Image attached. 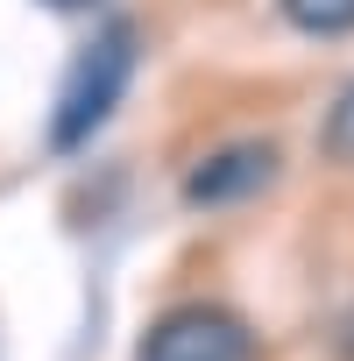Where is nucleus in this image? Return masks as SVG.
<instances>
[{
	"instance_id": "nucleus-1",
	"label": "nucleus",
	"mask_w": 354,
	"mask_h": 361,
	"mask_svg": "<svg viewBox=\"0 0 354 361\" xmlns=\"http://www.w3.org/2000/svg\"><path fill=\"white\" fill-rule=\"evenodd\" d=\"M128 78H135V29H128V22H106V29L71 57V71H64V85H57V106H50V149H57V156L85 149V142L121 114Z\"/></svg>"
},
{
	"instance_id": "nucleus-2",
	"label": "nucleus",
	"mask_w": 354,
	"mask_h": 361,
	"mask_svg": "<svg viewBox=\"0 0 354 361\" xmlns=\"http://www.w3.org/2000/svg\"><path fill=\"white\" fill-rule=\"evenodd\" d=\"M135 361H262V347H255V326L227 305H170L142 333Z\"/></svg>"
},
{
	"instance_id": "nucleus-3",
	"label": "nucleus",
	"mask_w": 354,
	"mask_h": 361,
	"mask_svg": "<svg viewBox=\"0 0 354 361\" xmlns=\"http://www.w3.org/2000/svg\"><path fill=\"white\" fill-rule=\"evenodd\" d=\"M276 185V142L262 135H241V142H220L206 149L192 170H185V199L199 213H227V206H248Z\"/></svg>"
},
{
	"instance_id": "nucleus-4",
	"label": "nucleus",
	"mask_w": 354,
	"mask_h": 361,
	"mask_svg": "<svg viewBox=\"0 0 354 361\" xmlns=\"http://www.w3.org/2000/svg\"><path fill=\"white\" fill-rule=\"evenodd\" d=\"M276 15H283L298 36H319V43L354 36V0H276Z\"/></svg>"
},
{
	"instance_id": "nucleus-5",
	"label": "nucleus",
	"mask_w": 354,
	"mask_h": 361,
	"mask_svg": "<svg viewBox=\"0 0 354 361\" xmlns=\"http://www.w3.org/2000/svg\"><path fill=\"white\" fill-rule=\"evenodd\" d=\"M319 156H326V163H354V85L333 92V106H326V121H319Z\"/></svg>"
},
{
	"instance_id": "nucleus-6",
	"label": "nucleus",
	"mask_w": 354,
	"mask_h": 361,
	"mask_svg": "<svg viewBox=\"0 0 354 361\" xmlns=\"http://www.w3.org/2000/svg\"><path fill=\"white\" fill-rule=\"evenodd\" d=\"M43 8H57V15H78V8H92V0H43Z\"/></svg>"
}]
</instances>
